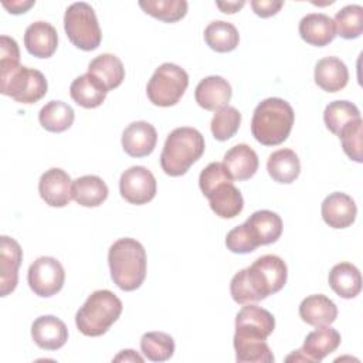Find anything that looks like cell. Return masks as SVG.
Returning a JSON list of instances; mask_svg holds the SVG:
<instances>
[{"instance_id":"22","label":"cell","mask_w":363,"mask_h":363,"mask_svg":"<svg viewBox=\"0 0 363 363\" xmlns=\"http://www.w3.org/2000/svg\"><path fill=\"white\" fill-rule=\"evenodd\" d=\"M299 316L311 326H328L336 320L337 308L326 295L315 294L302 299L299 305Z\"/></svg>"},{"instance_id":"6","label":"cell","mask_w":363,"mask_h":363,"mask_svg":"<svg viewBox=\"0 0 363 363\" xmlns=\"http://www.w3.org/2000/svg\"><path fill=\"white\" fill-rule=\"evenodd\" d=\"M187 85V72L176 64L164 62L159 65L150 77L146 94L153 105L167 108L176 105L182 99Z\"/></svg>"},{"instance_id":"21","label":"cell","mask_w":363,"mask_h":363,"mask_svg":"<svg viewBox=\"0 0 363 363\" xmlns=\"http://www.w3.org/2000/svg\"><path fill=\"white\" fill-rule=\"evenodd\" d=\"M340 340V333L330 325L319 326L306 335L301 352L308 362H320L339 347Z\"/></svg>"},{"instance_id":"35","label":"cell","mask_w":363,"mask_h":363,"mask_svg":"<svg viewBox=\"0 0 363 363\" xmlns=\"http://www.w3.org/2000/svg\"><path fill=\"white\" fill-rule=\"evenodd\" d=\"M359 118H362L359 108L349 101H333L325 108L323 112L326 128L337 136L346 125Z\"/></svg>"},{"instance_id":"46","label":"cell","mask_w":363,"mask_h":363,"mask_svg":"<svg viewBox=\"0 0 363 363\" xmlns=\"http://www.w3.org/2000/svg\"><path fill=\"white\" fill-rule=\"evenodd\" d=\"M113 362H139V363H142L143 357H140L135 350L126 349V350H122L118 356H115Z\"/></svg>"},{"instance_id":"1","label":"cell","mask_w":363,"mask_h":363,"mask_svg":"<svg viewBox=\"0 0 363 363\" xmlns=\"http://www.w3.org/2000/svg\"><path fill=\"white\" fill-rule=\"evenodd\" d=\"M108 264L113 284L122 291L138 289L146 278V251L135 238H119L108 251Z\"/></svg>"},{"instance_id":"5","label":"cell","mask_w":363,"mask_h":363,"mask_svg":"<svg viewBox=\"0 0 363 363\" xmlns=\"http://www.w3.org/2000/svg\"><path fill=\"white\" fill-rule=\"evenodd\" d=\"M64 30L68 40L82 51L96 50L102 40L95 10L85 1L68 6L64 14Z\"/></svg>"},{"instance_id":"31","label":"cell","mask_w":363,"mask_h":363,"mask_svg":"<svg viewBox=\"0 0 363 363\" xmlns=\"http://www.w3.org/2000/svg\"><path fill=\"white\" fill-rule=\"evenodd\" d=\"M88 72L94 75L106 91L118 88L125 79L122 61L116 55L108 52L95 57L88 65Z\"/></svg>"},{"instance_id":"39","label":"cell","mask_w":363,"mask_h":363,"mask_svg":"<svg viewBox=\"0 0 363 363\" xmlns=\"http://www.w3.org/2000/svg\"><path fill=\"white\" fill-rule=\"evenodd\" d=\"M363 121L362 118L350 122L346 125L340 133L339 139L342 140L343 152L347 155L349 159L362 163L363 162Z\"/></svg>"},{"instance_id":"41","label":"cell","mask_w":363,"mask_h":363,"mask_svg":"<svg viewBox=\"0 0 363 363\" xmlns=\"http://www.w3.org/2000/svg\"><path fill=\"white\" fill-rule=\"evenodd\" d=\"M225 245L234 254H248L259 247L245 223L234 227L227 233Z\"/></svg>"},{"instance_id":"43","label":"cell","mask_w":363,"mask_h":363,"mask_svg":"<svg viewBox=\"0 0 363 363\" xmlns=\"http://www.w3.org/2000/svg\"><path fill=\"white\" fill-rule=\"evenodd\" d=\"M282 6H284V1L281 0H252L251 1V7L254 13L262 18L275 16Z\"/></svg>"},{"instance_id":"27","label":"cell","mask_w":363,"mask_h":363,"mask_svg":"<svg viewBox=\"0 0 363 363\" xmlns=\"http://www.w3.org/2000/svg\"><path fill=\"white\" fill-rule=\"evenodd\" d=\"M329 286L345 299L357 296L362 291L360 271L350 262H339L329 272Z\"/></svg>"},{"instance_id":"10","label":"cell","mask_w":363,"mask_h":363,"mask_svg":"<svg viewBox=\"0 0 363 363\" xmlns=\"http://www.w3.org/2000/svg\"><path fill=\"white\" fill-rule=\"evenodd\" d=\"M156 179L145 166L126 169L119 179L121 196L130 204H146L156 196Z\"/></svg>"},{"instance_id":"2","label":"cell","mask_w":363,"mask_h":363,"mask_svg":"<svg viewBox=\"0 0 363 363\" xmlns=\"http://www.w3.org/2000/svg\"><path fill=\"white\" fill-rule=\"evenodd\" d=\"M295 113L289 102L282 98H267L254 109L251 133L264 146H277L285 142L292 130Z\"/></svg>"},{"instance_id":"24","label":"cell","mask_w":363,"mask_h":363,"mask_svg":"<svg viewBox=\"0 0 363 363\" xmlns=\"http://www.w3.org/2000/svg\"><path fill=\"white\" fill-rule=\"evenodd\" d=\"M245 224L258 245L272 244L282 234V220L271 210H258L252 213L247 218Z\"/></svg>"},{"instance_id":"15","label":"cell","mask_w":363,"mask_h":363,"mask_svg":"<svg viewBox=\"0 0 363 363\" xmlns=\"http://www.w3.org/2000/svg\"><path fill=\"white\" fill-rule=\"evenodd\" d=\"M31 337L34 343L44 350H58L68 340V329L60 318L43 315L33 322Z\"/></svg>"},{"instance_id":"18","label":"cell","mask_w":363,"mask_h":363,"mask_svg":"<svg viewBox=\"0 0 363 363\" xmlns=\"http://www.w3.org/2000/svg\"><path fill=\"white\" fill-rule=\"evenodd\" d=\"M26 50L37 58H50L58 45V35L54 26L47 21L31 23L24 33Z\"/></svg>"},{"instance_id":"33","label":"cell","mask_w":363,"mask_h":363,"mask_svg":"<svg viewBox=\"0 0 363 363\" xmlns=\"http://www.w3.org/2000/svg\"><path fill=\"white\" fill-rule=\"evenodd\" d=\"M74 118H75L74 109L62 101L47 102L38 113L40 125L45 130L52 133H60L71 128Z\"/></svg>"},{"instance_id":"11","label":"cell","mask_w":363,"mask_h":363,"mask_svg":"<svg viewBox=\"0 0 363 363\" xmlns=\"http://www.w3.org/2000/svg\"><path fill=\"white\" fill-rule=\"evenodd\" d=\"M71 189L72 180L69 174L60 167L45 170L38 182V193L41 199L51 207H65L72 199Z\"/></svg>"},{"instance_id":"38","label":"cell","mask_w":363,"mask_h":363,"mask_svg":"<svg viewBox=\"0 0 363 363\" xmlns=\"http://www.w3.org/2000/svg\"><path fill=\"white\" fill-rule=\"evenodd\" d=\"M240 123H241L240 111L234 106L227 105L214 113L210 128L214 139L224 142L237 133Z\"/></svg>"},{"instance_id":"25","label":"cell","mask_w":363,"mask_h":363,"mask_svg":"<svg viewBox=\"0 0 363 363\" xmlns=\"http://www.w3.org/2000/svg\"><path fill=\"white\" fill-rule=\"evenodd\" d=\"M235 329L257 333L267 339L275 329V318L261 306L245 303L235 316Z\"/></svg>"},{"instance_id":"4","label":"cell","mask_w":363,"mask_h":363,"mask_svg":"<svg viewBox=\"0 0 363 363\" xmlns=\"http://www.w3.org/2000/svg\"><path fill=\"white\" fill-rule=\"evenodd\" d=\"M123 309L122 301L109 289L92 292L75 315L78 330L91 337L101 336L118 320Z\"/></svg>"},{"instance_id":"9","label":"cell","mask_w":363,"mask_h":363,"mask_svg":"<svg viewBox=\"0 0 363 363\" xmlns=\"http://www.w3.org/2000/svg\"><path fill=\"white\" fill-rule=\"evenodd\" d=\"M27 281L35 295L41 298H48L62 289L65 281V271L57 258L40 257L30 265L27 272Z\"/></svg>"},{"instance_id":"32","label":"cell","mask_w":363,"mask_h":363,"mask_svg":"<svg viewBox=\"0 0 363 363\" xmlns=\"http://www.w3.org/2000/svg\"><path fill=\"white\" fill-rule=\"evenodd\" d=\"M206 44L217 52H230L237 48L240 41L238 30L234 24L223 20L208 23L204 28Z\"/></svg>"},{"instance_id":"8","label":"cell","mask_w":363,"mask_h":363,"mask_svg":"<svg viewBox=\"0 0 363 363\" xmlns=\"http://www.w3.org/2000/svg\"><path fill=\"white\" fill-rule=\"evenodd\" d=\"M48 89L44 74L35 68L20 65L14 72L1 78L0 92L20 104H34L40 101Z\"/></svg>"},{"instance_id":"40","label":"cell","mask_w":363,"mask_h":363,"mask_svg":"<svg viewBox=\"0 0 363 363\" xmlns=\"http://www.w3.org/2000/svg\"><path fill=\"white\" fill-rule=\"evenodd\" d=\"M228 182H233V179L227 173L224 164L220 162H213V163L207 164L199 176V186H200L201 193L206 197H208L214 191L216 187H218L223 183H228Z\"/></svg>"},{"instance_id":"13","label":"cell","mask_w":363,"mask_h":363,"mask_svg":"<svg viewBox=\"0 0 363 363\" xmlns=\"http://www.w3.org/2000/svg\"><path fill=\"white\" fill-rule=\"evenodd\" d=\"M157 143L155 126L145 121L129 123L122 133V147L132 157L149 156Z\"/></svg>"},{"instance_id":"23","label":"cell","mask_w":363,"mask_h":363,"mask_svg":"<svg viewBox=\"0 0 363 363\" xmlns=\"http://www.w3.org/2000/svg\"><path fill=\"white\" fill-rule=\"evenodd\" d=\"M315 82L326 92H337L347 85L349 71L337 57L320 58L315 65Z\"/></svg>"},{"instance_id":"3","label":"cell","mask_w":363,"mask_h":363,"mask_svg":"<svg viewBox=\"0 0 363 363\" xmlns=\"http://www.w3.org/2000/svg\"><path fill=\"white\" fill-rule=\"evenodd\" d=\"M204 147V138L197 129L189 126L173 129L167 135L160 155L162 170L172 177L183 176L201 157Z\"/></svg>"},{"instance_id":"16","label":"cell","mask_w":363,"mask_h":363,"mask_svg":"<svg viewBox=\"0 0 363 363\" xmlns=\"http://www.w3.org/2000/svg\"><path fill=\"white\" fill-rule=\"evenodd\" d=\"M233 95L231 85L220 75H210L203 78L194 91V98L199 106L206 111H214L228 105Z\"/></svg>"},{"instance_id":"36","label":"cell","mask_w":363,"mask_h":363,"mask_svg":"<svg viewBox=\"0 0 363 363\" xmlns=\"http://www.w3.org/2000/svg\"><path fill=\"white\" fill-rule=\"evenodd\" d=\"M140 350L150 362H166L174 353V340L164 332H147L140 337Z\"/></svg>"},{"instance_id":"42","label":"cell","mask_w":363,"mask_h":363,"mask_svg":"<svg viewBox=\"0 0 363 363\" xmlns=\"http://www.w3.org/2000/svg\"><path fill=\"white\" fill-rule=\"evenodd\" d=\"M20 67V50L17 41L9 35L0 37V71L1 78L10 75Z\"/></svg>"},{"instance_id":"28","label":"cell","mask_w":363,"mask_h":363,"mask_svg":"<svg viewBox=\"0 0 363 363\" xmlns=\"http://www.w3.org/2000/svg\"><path fill=\"white\" fill-rule=\"evenodd\" d=\"M267 170L274 182L289 184L298 179L301 162L292 149H278L269 155Z\"/></svg>"},{"instance_id":"17","label":"cell","mask_w":363,"mask_h":363,"mask_svg":"<svg viewBox=\"0 0 363 363\" xmlns=\"http://www.w3.org/2000/svg\"><path fill=\"white\" fill-rule=\"evenodd\" d=\"M234 349L238 363H272L275 359L265 337L238 329L234 333Z\"/></svg>"},{"instance_id":"30","label":"cell","mask_w":363,"mask_h":363,"mask_svg":"<svg viewBox=\"0 0 363 363\" xmlns=\"http://www.w3.org/2000/svg\"><path fill=\"white\" fill-rule=\"evenodd\" d=\"M72 199L84 207H98L108 199V186L99 177L86 174L72 182Z\"/></svg>"},{"instance_id":"14","label":"cell","mask_w":363,"mask_h":363,"mask_svg":"<svg viewBox=\"0 0 363 363\" xmlns=\"http://www.w3.org/2000/svg\"><path fill=\"white\" fill-rule=\"evenodd\" d=\"M323 221L332 228H346L356 220L357 207L354 200L342 191L330 193L320 206Z\"/></svg>"},{"instance_id":"45","label":"cell","mask_w":363,"mask_h":363,"mask_svg":"<svg viewBox=\"0 0 363 363\" xmlns=\"http://www.w3.org/2000/svg\"><path fill=\"white\" fill-rule=\"evenodd\" d=\"M245 1H216V6L225 14L237 13L240 9H242Z\"/></svg>"},{"instance_id":"44","label":"cell","mask_w":363,"mask_h":363,"mask_svg":"<svg viewBox=\"0 0 363 363\" xmlns=\"http://www.w3.org/2000/svg\"><path fill=\"white\" fill-rule=\"evenodd\" d=\"M34 0H13V1H3V7L9 10L11 14H21L26 13L30 7L34 6Z\"/></svg>"},{"instance_id":"7","label":"cell","mask_w":363,"mask_h":363,"mask_svg":"<svg viewBox=\"0 0 363 363\" xmlns=\"http://www.w3.org/2000/svg\"><path fill=\"white\" fill-rule=\"evenodd\" d=\"M244 271L258 302L281 291L288 278L285 261L274 254L257 258L250 267L244 268Z\"/></svg>"},{"instance_id":"37","label":"cell","mask_w":363,"mask_h":363,"mask_svg":"<svg viewBox=\"0 0 363 363\" xmlns=\"http://www.w3.org/2000/svg\"><path fill=\"white\" fill-rule=\"evenodd\" d=\"M335 30L345 40H353L363 33V7L349 4L340 9L335 16Z\"/></svg>"},{"instance_id":"34","label":"cell","mask_w":363,"mask_h":363,"mask_svg":"<svg viewBox=\"0 0 363 363\" xmlns=\"http://www.w3.org/2000/svg\"><path fill=\"white\" fill-rule=\"evenodd\" d=\"M139 7L160 21L176 23L186 16L189 4L186 0H140Z\"/></svg>"},{"instance_id":"12","label":"cell","mask_w":363,"mask_h":363,"mask_svg":"<svg viewBox=\"0 0 363 363\" xmlns=\"http://www.w3.org/2000/svg\"><path fill=\"white\" fill-rule=\"evenodd\" d=\"M23 259L20 244L7 235L0 237V296L11 294L18 282V268Z\"/></svg>"},{"instance_id":"26","label":"cell","mask_w":363,"mask_h":363,"mask_svg":"<svg viewBox=\"0 0 363 363\" xmlns=\"http://www.w3.org/2000/svg\"><path fill=\"white\" fill-rule=\"evenodd\" d=\"M106 94L108 91L105 86L89 72L77 77L69 86V95L72 101L86 109L98 108L102 105Z\"/></svg>"},{"instance_id":"20","label":"cell","mask_w":363,"mask_h":363,"mask_svg":"<svg viewBox=\"0 0 363 363\" xmlns=\"http://www.w3.org/2000/svg\"><path fill=\"white\" fill-rule=\"evenodd\" d=\"M301 38L315 47H325L336 37L333 20L323 13H309L299 21Z\"/></svg>"},{"instance_id":"19","label":"cell","mask_w":363,"mask_h":363,"mask_svg":"<svg viewBox=\"0 0 363 363\" xmlns=\"http://www.w3.org/2000/svg\"><path fill=\"white\" fill-rule=\"evenodd\" d=\"M223 164L233 180L242 182L251 179L257 173L259 160L252 147L245 143H238L227 150Z\"/></svg>"},{"instance_id":"29","label":"cell","mask_w":363,"mask_h":363,"mask_svg":"<svg viewBox=\"0 0 363 363\" xmlns=\"http://www.w3.org/2000/svg\"><path fill=\"white\" fill-rule=\"evenodd\" d=\"M210 208L221 218H234L242 211L244 199L233 182L223 183L207 197Z\"/></svg>"}]
</instances>
